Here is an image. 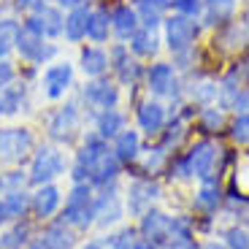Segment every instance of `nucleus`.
<instances>
[{"label":"nucleus","mask_w":249,"mask_h":249,"mask_svg":"<svg viewBox=\"0 0 249 249\" xmlns=\"http://www.w3.org/2000/svg\"><path fill=\"white\" fill-rule=\"evenodd\" d=\"M65 222L79 225V228H87L95 217V206H92V193H89L87 184H76L68 195V203H65Z\"/></svg>","instance_id":"nucleus-1"},{"label":"nucleus","mask_w":249,"mask_h":249,"mask_svg":"<svg viewBox=\"0 0 249 249\" xmlns=\"http://www.w3.org/2000/svg\"><path fill=\"white\" fill-rule=\"evenodd\" d=\"M33 149V136L25 127H6L0 130V160L3 162H19L25 160Z\"/></svg>","instance_id":"nucleus-2"},{"label":"nucleus","mask_w":249,"mask_h":249,"mask_svg":"<svg viewBox=\"0 0 249 249\" xmlns=\"http://www.w3.org/2000/svg\"><path fill=\"white\" fill-rule=\"evenodd\" d=\"M62 168H65V160H62L60 152H57L54 146H44V149H38L36 160H33L30 181L33 184H46V181H52L54 176H60Z\"/></svg>","instance_id":"nucleus-3"},{"label":"nucleus","mask_w":249,"mask_h":249,"mask_svg":"<svg viewBox=\"0 0 249 249\" xmlns=\"http://www.w3.org/2000/svg\"><path fill=\"white\" fill-rule=\"evenodd\" d=\"M17 49L22 52V57L36 60V62H41L44 57L54 54V49H52V46H44V38L38 36L33 27H22V30L17 33Z\"/></svg>","instance_id":"nucleus-4"},{"label":"nucleus","mask_w":249,"mask_h":249,"mask_svg":"<svg viewBox=\"0 0 249 249\" xmlns=\"http://www.w3.org/2000/svg\"><path fill=\"white\" fill-rule=\"evenodd\" d=\"M165 38H168V46L174 52H184L195 38V25L187 22L184 17H174L165 22Z\"/></svg>","instance_id":"nucleus-5"},{"label":"nucleus","mask_w":249,"mask_h":249,"mask_svg":"<svg viewBox=\"0 0 249 249\" xmlns=\"http://www.w3.org/2000/svg\"><path fill=\"white\" fill-rule=\"evenodd\" d=\"M117 174H119L117 155H111L108 149L103 152L98 160H92V162L87 165V179H92L95 184H108V181H111Z\"/></svg>","instance_id":"nucleus-6"},{"label":"nucleus","mask_w":249,"mask_h":249,"mask_svg":"<svg viewBox=\"0 0 249 249\" xmlns=\"http://www.w3.org/2000/svg\"><path fill=\"white\" fill-rule=\"evenodd\" d=\"M71 79H73V71H71L68 62H60V65H52L44 73V87L49 98H60L65 89H68Z\"/></svg>","instance_id":"nucleus-7"},{"label":"nucleus","mask_w":249,"mask_h":249,"mask_svg":"<svg viewBox=\"0 0 249 249\" xmlns=\"http://www.w3.org/2000/svg\"><path fill=\"white\" fill-rule=\"evenodd\" d=\"M79 127V114H76L73 106H65L60 108V111L52 117L49 122V133L52 138H60V141H68L71 136H73V130Z\"/></svg>","instance_id":"nucleus-8"},{"label":"nucleus","mask_w":249,"mask_h":249,"mask_svg":"<svg viewBox=\"0 0 249 249\" xmlns=\"http://www.w3.org/2000/svg\"><path fill=\"white\" fill-rule=\"evenodd\" d=\"M143 233H146V238H152V241H168L171 236H174V228L176 225L171 222L165 214L160 212H149L146 217H143Z\"/></svg>","instance_id":"nucleus-9"},{"label":"nucleus","mask_w":249,"mask_h":249,"mask_svg":"<svg viewBox=\"0 0 249 249\" xmlns=\"http://www.w3.org/2000/svg\"><path fill=\"white\" fill-rule=\"evenodd\" d=\"M27 27H33L38 36H60L65 25H62V17H60L57 8H41V11L30 19Z\"/></svg>","instance_id":"nucleus-10"},{"label":"nucleus","mask_w":249,"mask_h":249,"mask_svg":"<svg viewBox=\"0 0 249 249\" xmlns=\"http://www.w3.org/2000/svg\"><path fill=\"white\" fill-rule=\"evenodd\" d=\"M212 162H214V146L212 143H198V146L190 152V157H187V168L195 176H209Z\"/></svg>","instance_id":"nucleus-11"},{"label":"nucleus","mask_w":249,"mask_h":249,"mask_svg":"<svg viewBox=\"0 0 249 249\" xmlns=\"http://www.w3.org/2000/svg\"><path fill=\"white\" fill-rule=\"evenodd\" d=\"M57 206H60V190L52 184H44L33 195V209H36L38 217H49V214L57 212Z\"/></svg>","instance_id":"nucleus-12"},{"label":"nucleus","mask_w":249,"mask_h":249,"mask_svg":"<svg viewBox=\"0 0 249 249\" xmlns=\"http://www.w3.org/2000/svg\"><path fill=\"white\" fill-rule=\"evenodd\" d=\"M84 98H87V103H92L98 108H114V103H117V87L98 81V84H89L84 89Z\"/></svg>","instance_id":"nucleus-13"},{"label":"nucleus","mask_w":249,"mask_h":249,"mask_svg":"<svg viewBox=\"0 0 249 249\" xmlns=\"http://www.w3.org/2000/svg\"><path fill=\"white\" fill-rule=\"evenodd\" d=\"M155 198H157V184H152V181H136L130 187V212L141 214Z\"/></svg>","instance_id":"nucleus-14"},{"label":"nucleus","mask_w":249,"mask_h":249,"mask_svg":"<svg viewBox=\"0 0 249 249\" xmlns=\"http://www.w3.org/2000/svg\"><path fill=\"white\" fill-rule=\"evenodd\" d=\"M149 87L155 89L157 95L171 92V87H174V68H171V65H165V62L155 65V68L149 71Z\"/></svg>","instance_id":"nucleus-15"},{"label":"nucleus","mask_w":249,"mask_h":249,"mask_svg":"<svg viewBox=\"0 0 249 249\" xmlns=\"http://www.w3.org/2000/svg\"><path fill=\"white\" fill-rule=\"evenodd\" d=\"M162 106H157V103H143L141 108H138V122H141V127L146 133H157L162 127Z\"/></svg>","instance_id":"nucleus-16"},{"label":"nucleus","mask_w":249,"mask_h":249,"mask_svg":"<svg viewBox=\"0 0 249 249\" xmlns=\"http://www.w3.org/2000/svg\"><path fill=\"white\" fill-rule=\"evenodd\" d=\"M41 244H44V249H71L73 247V236L65 231V225H52L44 233Z\"/></svg>","instance_id":"nucleus-17"},{"label":"nucleus","mask_w":249,"mask_h":249,"mask_svg":"<svg viewBox=\"0 0 249 249\" xmlns=\"http://www.w3.org/2000/svg\"><path fill=\"white\" fill-rule=\"evenodd\" d=\"M87 19H89L87 8H76V11L65 19V36H68L71 41H79V38L87 33Z\"/></svg>","instance_id":"nucleus-18"},{"label":"nucleus","mask_w":249,"mask_h":249,"mask_svg":"<svg viewBox=\"0 0 249 249\" xmlns=\"http://www.w3.org/2000/svg\"><path fill=\"white\" fill-rule=\"evenodd\" d=\"M95 206V217H98L100 225H106V222H114V219H119V203L114 195H103V198L98 200Z\"/></svg>","instance_id":"nucleus-19"},{"label":"nucleus","mask_w":249,"mask_h":249,"mask_svg":"<svg viewBox=\"0 0 249 249\" xmlns=\"http://www.w3.org/2000/svg\"><path fill=\"white\" fill-rule=\"evenodd\" d=\"M136 27H138L136 11H130V8H119V11L114 14V30H117V36L127 38V36L136 33Z\"/></svg>","instance_id":"nucleus-20"},{"label":"nucleus","mask_w":249,"mask_h":249,"mask_svg":"<svg viewBox=\"0 0 249 249\" xmlns=\"http://www.w3.org/2000/svg\"><path fill=\"white\" fill-rule=\"evenodd\" d=\"M117 160H133V157L138 155V136L133 130H124L119 133L117 138Z\"/></svg>","instance_id":"nucleus-21"},{"label":"nucleus","mask_w":249,"mask_h":249,"mask_svg":"<svg viewBox=\"0 0 249 249\" xmlns=\"http://www.w3.org/2000/svg\"><path fill=\"white\" fill-rule=\"evenodd\" d=\"M81 71L87 76H100L106 71V54L98 49H87L81 54Z\"/></svg>","instance_id":"nucleus-22"},{"label":"nucleus","mask_w":249,"mask_h":249,"mask_svg":"<svg viewBox=\"0 0 249 249\" xmlns=\"http://www.w3.org/2000/svg\"><path fill=\"white\" fill-rule=\"evenodd\" d=\"M157 49V44H155V33H152V27H146V30H141V33H133V52L136 54H152V52Z\"/></svg>","instance_id":"nucleus-23"},{"label":"nucleus","mask_w":249,"mask_h":249,"mask_svg":"<svg viewBox=\"0 0 249 249\" xmlns=\"http://www.w3.org/2000/svg\"><path fill=\"white\" fill-rule=\"evenodd\" d=\"M3 209H6V217H22L25 209H27V195L22 193V190L8 193L6 200H3Z\"/></svg>","instance_id":"nucleus-24"},{"label":"nucleus","mask_w":249,"mask_h":249,"mask_svg":"<svg viewBox=\"0 0 249 249\" xmlns=\"http://www.w3.org/2000/svg\"><path fill=\"white\" fill-rule=\"evenodd\" d=\"M119 127H122V117H119L117 111L106 108V111L100 114V119H98V130H100V136H117Z\"/></svg>","instance_id":"nucleus-25"},{"label":"nucleus","mask_w":249,"mask_h":249,"mask_svg":"<svg viewBox=\"0 0 249 249\" xmlns=\"http://www.w3.org/2000/svg\"><path fill=\"white\" fill-rule=\"evenodd\" d=\"M17 33H19V27L14 19H3L0 22V57L11 49V44H17Z\"/></svg>","instance_id":"nucleus-26"},{"label":"nucleus","mask_w":249,"mask_h":249,"mask_svg":"<svg viewBox=\"0 0 249 249\" xmlns=\"http://www.w3.org/2000/svg\"><path fill=\"white\" fill-rule=\"evenodd\" d=\"M87 36L95 38V41H103L108 36V19L106 14H89L87 19Z\"/></svg>","instance_id":"nucleus-27"},{"label":"nucleus","mask_w":249,"mask_h":249,"mask_svg":"<svg viewBox=\"0 0 249 249\" xmlns=\"http://www.w3.org/2000/svg\"><path fill=\"white\" fill-rule=\"evenodd\" d=\"M22 100V87H6L0 95V114H14Z\"/></svg>","instance_id":"nucleus-28"},{"label":"nucleus","mask_w":249,"mask_h":249,"mask_svg":"<svg viewBox=\"0 0 249 249\" xmlns=\"http://www.w3.org/2000/svg\"><path fill=\"white\" fill-rule=\"evenodd\" d=\"M236 190L249 198V155L238 157V165H236Z\"/></svg>","instance_id":"nucleus-29"},{"label":"nucleus","mask_w":249,"mask_h":249,"mask_svg":"<svg viewBox=\"0 0 249 249\" xmlns=\"http://www.w3.org/2000/svg\"><path fill=\"white\" fill-rule=\"evenodd\" d=\"M25 187V176L22 171H8V174L0 176V193H17Z\"/></svg>","instance_id":"nucleus-30"},{"label":"nucleus","mask_w":249,"mask_h":249,"mask_svg":"<svg viewBox=\"0 0 249 249\" xmlns=\"http://www.w3.org/2000/svg\"><path fill=\"white\" fill-rule=\"evenodd\" d=\"M25 236H27V228H14V231H8L6 236L0 238V247L3 249H19L22 244H25Z\"/></svg>","instance_id":"nucleus-31"},{"label":"nucleus","mask_w":249,"mask_h":249,"mask_svg":"<svg viewBox=\"0 0 249 249\" xmlns=\"http://www.w3.org/2000/svg\"><path fill=\"white\" fill-rule=\"evenodd\" d=\"M233 8H236V3H233V0H209V17H212V19L231 17Z\"/></svg>","instance_id":"nucleus-32"},{"label":"nucleus","mask_w":249,"mask_h":249,"mask_svg":"<svg viewBox=\"0 0 249 249\" xmlns=\"http://www.w3.org/2000/svg\"><path fill=\"white\" fill-rule=\"evenodd\" d=\"M217 200H219V193H217V187L206 184L203 190H200V193H198V198H195V203H198L200 209H214V206H217Z\"/></svg>","instance_id":"nucleus-33"},{"label":"nucleus","mask_w":249,"mask_h":249,"mask_svg":"<svg viewBox=\"0 0 249 249\" xmlns=\"http://www.w3.org/2000/svg\"><path fill=\"white\" fill-rule=\"evenodd\" d=\"M168 0H143L141 3V11H143V17H146V25H155V19H157V14H160V8L165 6Z\"/></svg>","instance_id":"nucleus-34"},{"label":"nucleus","mask_w":249,"mask_h":249,"mask_svg":"<svg viewBox=\"0 0 249 249\" xmlns=\"http://www.w3.org/2000/svg\"><path fill=\"white\" fill-rule=\"evenodd\" d=\"M200 122H203V130H217V127H222V114L214 108H206Z\"/></svg>","instance_id":"nucleus-35"},{"label":"nucleus","mask_w":249,"mask_h":249,"mask_svg":"<svg viewBox=\"0 0 249 249\" xmlns=\"http://www.w3.org/2000/svg\"><path fill=\"white\" fill-rule=\"evenodd\" d=\"M233 138L241 143H249V117H238L233 124Z\"/></svg>","instance_id":"nucleus-36"},{"label":"nucleus","mask_w":249,"mask_h":249,"mask_svg":"<svg viewBox=\"0 0 249 249\" xmlns=\"http://www.w3.org/2000/svg\"><path fill=\"white\" fill-rule=\"evenodd\" d=\"M228 247L231 249H249V236L244 231H231L228 233Z\"/></svg>","instance_id":"nucleus-37"},{"label":"nucleus","mask_w":249,"mask_h":249,"mask_svg":"<svg viewBox=\"0 0 249 249\" xmlns=\"http://www.w3.org/2000/svg\"><path fill=\"white\" fill-rule=\"evenodd\" d=\"M130 247H133V231H122L108 244V249H130Z\"/></svg>","instance_id":"nucleus-38"},{"label":"nucleus","mask_w":249,"mask_h":249,"mask_svg":"<svg viewBox=\"0 0 249 249\" xmlns=\"http://www.w3.org/2000/svg\"><path fill=\"white\" fill-rule=\"evenodd\" d=\"M171 3H174L181 14H190V17H195V14L200 11V0H171Z\"/></svg>","instance_id":"nucleus-39"},{"label":"nucleus","mask_w":249,"mask_h":249,"mask_svg":"<svg viewBox=\"0 0 249 249\" xmlns=\"http://www.w3.org/2000/svg\"><path fill=\"white\" fill-rule=\"evenodd\" d=\"M11 76H14L11 65H8V62H0V87H3V84H8V81H11Z\"/></svg>","instance_id":"nucleus-40"},{"label":"nucleus","mask_w":249,"mask_h":249,"mask_svg":"<svg viewBox=\"0 0 249 249\" xmlns=\"http://www.w3.org/2000/svg\"><path fill=\"white\" fill-rule=\"evenodd\" d=\"M174 249H195V247H193V244H190V241H187V238H179Z\"/></svg>","instance_id":"nucleus-41"},{"label":"nucleus","mask_w":249,"mask_h":249,"mask_svg":"<svg viewBox=\"0 0 249 249\" xmlns=\"http://www.w3.org/2000/svg\"><path fill=\"white\" fill-rule=\"evenodd\" d=\"M36 3H41V0H19V6L27 8V6H36Z\"/></svg>","instance_id":"nucleus-42"},{"label":"nucleus","mask_w":249,"mask_h":249,"mask_svg":"<svg viewBox=\"0 0 249 249\" xmlns=\"http://www.w3.org/2000/svg\"><path fill=\"white\" fill-rule=\"evenodd\" d=\"M133 249H155V247H152L149 241H141V244H136V247H133Z\"/></svg>","instance_id":"nucleus-43"},{"label":"nucleus","mask_w":249,"mask_h":249,"mask_svg":"<svg viewBox=\"0 0 249 249\" xmlns=\"http://www.w3.org/2000/svg\"><path fill=\"white\" fill-rule=\"evenodd\" d=\"M203 249H228V247H222V244H214V241H212V244H206Z\"/></svg>","instance_id":"nucleus-44"},{"label":"nucleus","mask_w":249,"mask_h":249,"mask_svg":"<svg viewBox=\"0 0 249 249\" xmlns=\"http://www.w3.org/2000/svg\"><path fill=\"white\" fill-rule=\"evenodd\" d=\"M62 6H76V3H81V0H60Z\"/></svg>","instance_id":"nucleus-45"},{"label":"nucleus","mask_w":249,"mask_h":249,"mask_svg":"<svg viewBox=\"0 0 249 249\" xmlns=\"http://www.w3.org/2000/svg\"><path fill=\"white\" fill-rule=\"evenodd\" d=\"M6 219V209H3V203H0V222Z\"/></svg>","instance_id":"nucleus-46"},{"label":"nucleus","mask_w":249,"mask_h":249,"mask_svg":"<svg viewBox=\"0 0 249 249\" xmlns=\"http://www.w3.org/2000/svg\"><path fill=\"white\" fill-rule=\"evenodd\" d=\"M81 249H100L98 244H87V247H81Z\"/></svg>","instance_id":"nucleus-47"},{"label":"nucleus","mask_w":249,"mask_h":249,"mask_svg":"<svg viewBox=\"0 0 249 249\" xmlns=\"http://www.w3.org/2000/svg\"><path fill=\"white\" fill-rule=\"evenodd\" d=\"M30 249H44V244H41V241H38V244H36V247H30Z\"/></svg>","instance_id":"nucleus-48"}]
</instances>
